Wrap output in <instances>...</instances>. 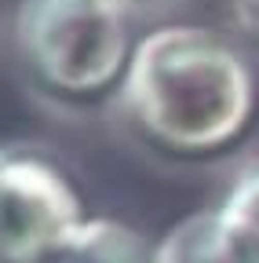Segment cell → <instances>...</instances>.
<instances>
[{
    "label": "cell",
    "mask_w": 259,
    "mask_h": 263,
    "mask_svg": "<svg viewBox=\"0 0 259 263\" xmlns=\"http://www.w3.org/2000/svg\"><path fill=\"white\" fill-rule=\"evenodd\" d=\"M117 95L135 136L172 157L223 154L255 114L252 66L219 33L186 22L135 41Z\"/></svg>",
    "instance_id": "1"
},
{
    "label": "cell",
    "mask_w": 259,
    "mask_h": 263,
    "mask_svg": "<svg viewBox=\"0 0 259 263\" xmlns=\"http://www.w3.org/2000/svg\"><path fill=\"white\" fill-rule=\"evenodd\" d=\"M11 29L26 73L58 99L113 91L135 51L124 0H18Z\"/></svg>",
    "instance_id": "2"
},
{
    "label": "cell",
    "mask_w": 259,
    "mask_h": 263,
    "mask_svg": "<svg viewBox=\"0 0 259 263\" xmlns=\"http://www.w3.org/2000/svg\"><path fill=\"white\" fill-rule=\"evenodd\" d=\"M219 238L234 263H259V164L237 176L215 205Z\"/></svg>",
    "instance_id": "5"
},
{
    "label": "cell",
    "mask_w": 259,
    "mask_h": 263,
    "mask_svg": "<svg viewBox=\"0 0 259 263\" xmlns=\"http://www.w3.org/2000/svg\"><path fill=\"white\" fill-rule=\"evenodd\" d=\"M84 219L81 190L51 157L0 154V263H51Z\"/></svg>",
    "instance_id": "3"
},
{
    "label": "cell",
    "mask_w": 259,
    "mask_h": 263,
    "mask_svg": "<svg viewBox=\"0 0 259 263\" xmlns=\"http://www.w3.org/2000/svg\"><path fill=\"white\" fill-rule=\"evenodd\" d=\"M230 15L245 37L259 44V0H230Z\"/></svg>",
    "instance_id": "7"
},
{
    "label": "cell",
    "mask_w": 259,
    "mask_h": 263,
    "mask_svg": "<svg viewBox=\"0 0 259 263\" xmlns=\"http://www.w3.org/2000/svg\"><path fill=\"white\" fill-rule=\"evenodd\" d=\"M51 263H153V245L121 219L88 216Z\"/></svg>",
    "instance_id": "4"
},
{
    "label": "cell",
    "mask_w": 259,
    "mask_h": 263,
    "mask_svg": "<svg viewBox=\"0 0 259 263\" xmlns=\"http://www.w3.org/2000/svg\"><path fill=\"white\" fill-rule=\"evenodd\" d=\"M153 263H234L223 249L215 209L190 212L153 245Z\"/></svg>",
    "instance_id": "6"
}]
</instances>
